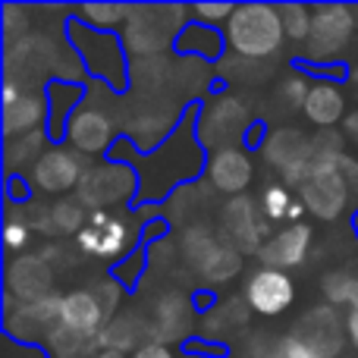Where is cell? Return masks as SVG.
Listing matches in <instances>:
<instances>
[{
  "instance_id": "1",
  "label": "cell",
  "mask_w": 358,
  "mask_h": 358,
  "mask_svg": "<svg viewBox=\"0 0 358 358\" xmlns=\"http://www.w3.org/2000/svg\"><path fill=\"white\" fill-rule=\"evenodd\" d=\"M229 50L245 60H264L273 57L286 41L283 16L273 3H236V13L223 25Z\"/></svg>"
},
{
  "instance_id": "2",
  "label": "cell",
  "mask_w": 358,
  "mask_h": 358,
  "mask_svg": "<svg viewBox=\"0 0 358 358\" xmlns=\"http://www.w3.org/2000/svg\"><path fill=\"white\" fill-rule=\"evenodd\" d=\"M343 151H317L302 182V204L317 220H336L349 204V176L343 170Z\"/></svg>"
},
{
  "instance_id": "3",
  "label": "cell",
  "mask_w": 358,
  "mask_h": 358,
  "mask_svg": "<svg viewBox=\"0 0 358 358\" xmlns=\"http://www.w3.org/2000/svg\"><path fill=\"white\" fill-rule=\"evenodd\" d=\"M358 16L352 6L343 3H321L315 6V25H311V38L305 44V54L315 63H334L346 54L349 41L355 38Z\"/></svg>"
},
{
  "instance_id": "4",
  "label": "cell",
  "mask_w": 358,
  "mask_h": 358,
  "mask_svg": "<svg viewBox=\"0 0 358 358\" xmlns=\"http://www.w3.org/2000/svg\"><path fill=\"white\" fill-rule=\"evenodd\" d=\"M248 126V110L239 98L233 94H220V98H210L208 107L201 110L195 126V136L201 145H208L210 151L217 148H229V145H239L242 132Z\"/></svg>"
},
{
  "instance_id": "5",
  "label": "cell",
  "mask_w": 358,
  "mask_h": 358,
  "mask_svg": "<svg viewBox=\"0 0 358 358\" xmlns=\"http://www.w3.org/2000/svg\"><path fill=\"white\" fill-rule=\"evenodd\" d=\"M261 151H264L267 164L277 167L280 173L286 176V182L299 185L305 176V170H308V164L315 161L317 145L311 142L299 126H277V129H271L264 136Z\"/></svg>"
},
{
  "instance_id": "6",
  "label": "cell",
  "mask_w": 358,
  "mask_h": 358,
  "mask_svg": "<svg viewBox=\"0 0 358 358\" xmlns=\"http://www.w3.org/2000/svg\"><path fill=\"white\" fill-rule=\"evenodd\" d=\"M69 35H73V44H76V54H79V60L88 66V73L94 76V79L101 82H110V85H120L126 76V57L123 50H120V41L113 35L101 38V48L94 41H98V31L88 29V25H76L69 29Z\"/></svg>"
},
{
  "instance_id": "7",
  "label": "cell",
  "mask_w": 358,
  "mask_h": 358,
  "mask_svg": "<svg viewBox=\"0 0 358 358\" xmlns=\"http://www.w3.org/2000/svg\"><path fill=\"white\" fill-rule=\"evenodd\" d=\"M245 308L261 317H280L292 308L296 302V283L286 271H273V267H258L248 273L245 280Z\"/></svg>"
},
{
  "instance_id": "8",
  "label": "cell",
  "mask_w": 358,
  "mask_h": 358,
  "mask_svg": "<svg viewBox=\"0 0 358 358\" xmlns=\"http://www.w3.org/2000/svg\"><path fill=\"white\" fill-rule=\"evenodd\" d=\"M88 170L82 167V157L73 148H48L38 164L31 167V185H35L41 195H66V192L79 189L82 179Z\"/></svg>"
},
{
  "instance_id": "9",
  "label": "cell",
  "mask_w": 358,
  "mask_h": 358,
  "mask_svg": "<svg viewBox=\"0 0 358 358\" xmlns=\"http://www.w3.org/2000/svg\"><path fill=\"white\" fill-rule=\"evenodd\" d=\"M50 286H54V271L41 255H16L6 267V308H13L16 299L22 305L41 302L50 296Z\"/></svg>"
},
{
  "instance_id": "10",
  "label": "cell",
  "mask_w": 358,
  "mask_h": 358,
  "mask_svg": "<svg viewBox=\"0 0 358 358\" xmlns=\"http://www.w3.org/2000/svg\"><path fill=\"white\" fill-rule=\"evenodd\" d=\"M136 173L126 164L104 161L101 167H92L79 185V201L92 208H107V204L126 201L136 192Z\"/></svg>"
},
{
  "instance_id": "11",
  "label": "cell",
  "mask_w": 358,
  "mask_h": 358,
  "mask_svg": "<svg viewBox=\"0 0 358 358\" xmlns=\"http://www.w3.org/2000/svg\"><path fill=\"white\" fill-rule=\"evenodd\" d=\"M63 136L76 155H104L117 142V126L98 107H79L76 113H69Z\"/></svg>"
},
{
  "instance_id": "12",
  "label": "cell",
  "mask_w": 358,
  "mask_h": 358,
  "mask_svg": "<svg viewBox=\"0 0 358 358\" xmlns=\"http://www.w3.org/2000/svg\"><path fill=\"white\" fill-rule=\"evenodd\" d=\"M76 242L92 258H120V255H129L126 248L132 242V227L120 217L107 214V210H98V214L88 217Z\"/></svg>"
},
{
  "instance_id": "13",
  "label": "cell",
  "mask_w": 358,
  "mask_h": 358,
  "mask_svg": "<svg viewBox=\"0 0 358 358\" xmlns=\"http://www.w3.org/2000/svg\"><path fill=\"white\" fill-rule=\"evenodd\" d=\"M204 176L223 195H236L242 198V192L252 185L255 179V164L242 145H229V148H217L208 155L204 164Z\"/></svg>"
},
{
  "instance_id": "14",
  "label": "cell",
  "mask_w": 358,
  "mask_h": 358,
  "mask_svg": "<svg viewBox=\"0 0 358 358\" xmlns=\"http://www.w3.org/2000/svg\"><path fill=\"white\" fill-rule=\"evenodd\" d=\"M292 336H299V340H302L317 358H336L343 352V346H346V340H349L346 336V321H340L336 311L327 308V305L311 308L308 315L296 324Z\"/></svg>"
},
{
  "instance_id": "15",
  "label": "cell",
  "mask_w": 358,
  "mask_h": 358,
  "mask_svg": "<svg viewBox=\"0 0 358 358\" xmlns=\"http://www.w3.org/2000/svg\"><path fill=\"white\" fill-rule=\"evenodd\" d=\"M6 327H10V336H19L22 343H50V336L60 327V296H48L41 302H29L19 305V308L16 305L6 308Z\"/></svg>"
},
{
  "instance_id": "16",
  "label": "cell",
  "mask_w": 358,
  "mask_h": 358,
  "mask_svg": "<svg viewBox=\"0 0 358 358\" xmlns=\"http://www.w3.org/2000/svg\"><path fill=\"white\" fill-rule=\"evenodd\" d=\"M311 239H315V229L308 223H289L283 227L280 233L267 236L264 239V248H261V261L264 267H273V271H292V267L305 264L311 252Z\"/></svg>"
},
{
  "instance_id": "17",
  "label": "cell",
  "mask_w": 358,
  "mask_h": 358,
  "mask_svg": "<svg viewBox=\"0 0 358 358\" xmlns=\"http://www.w3.org/2000/svg\"><path fill=\"white\" fill-rule=\"evenodd\" d=\"M60 327L82 336H101L107 327V315L94 289H73L60 296Z\"/></svg>"
},
{
  "instance_id": "18",
  "label": "cell",
  "mask_w": 358,
  "mask_h": 358,
  "mask_svg": "<svg viewBox=\"0 0 358 358\" xmlns=\"http://www.w3.org/2000/svg\"><path fill=\"white\" fill-rule=\"evenodd\" d=\"M220 220H223V236H227V242L236 252L258 255L261 248H264L261 236H264L267 229H264V223L255 217V204L248 201V198H233V201H227Z\"/></svg>"
},
{
  "instance_id": "19",
  "label": "cell",
  "mask_w": 358,
  "mask_h": 358,
  "mask_svg": "<svg viewBox=\"0 0 358 358\" xmlns=\"http://www.w3.org/2000/svg\"><path fill=\"white\" fill-rule=\"evenodd\" d=\"M346 92H343L340 82L334 79H321L311 85L308 92V101H305L302 113L305 120H308L311 126H317V129H334L340 120H346Z\"/></svg>"
},
{
  "instance_id": "20",
  "label": "cell",
  "mask_w": 358,
  "mask_h": 358,
  "mask_svg": "<svg viewBox=\"0 0 358 358\" xmlns=\"http://www.w3.org/2000/svg\"><path fill=\"white\" fill-rule=\"evenodd\" d=\"M50 123V101H44V94L25 92L13 107H3V132L6 138L31 136V132H48Z\"/></svg>"
},
{
  "instance_id": "21",
  "label": "cell",
  "mask_w": 358,
  "mask_h": 358,
  "mask_svg": "<svg viewBox=\"0 0 358 358\" xmlns=\"http://www.w3.org/2000/svg\"><path fill=\"white\" fill-rule=\"evenodd\" d=\"M223 44H227V35L214 25L204 22H189L182 29V35L176 38V50L189 57H201V60H217L223 54Z\"/></svg>"
},
{
  "instance_id": "22",
  "label": "cell",
  "mask_w": 358,
  "mask_h": 358,
  "mask_svg": "<svg viewBox=\"0 0 358 358\" xmlns=\"http://www.w3.org/2000/svg\"><path fill=\"white\" fill-rule=\"evenodd\" d=\"M261 208H264V217L267 220H292V223H302V214H305V204L296 201L289 195L286 185H267L264 189V198H261Z\"/></svg>"
},
{
  "instance_id": "23",
  "label": "cell",
  "mask_w": 358,
  "mask_h": 358,
  "mask_svg": "<svg viewBox=\"0 0 358 358\" xmlns=\"http://www.w3.org/2000/svg\"><path fill=\"white\" fill-rule=\"evenodd\" d=\"M76 16L82 19V25L94 31H113L123 19H129V6L123 3H82L76 6Z\"/></svg>"
},
{
  "instance_id": "24",
  "label": "cell",
  "mask_w": 358,
  "mask_h": 358,
  "mask_svg": "<svg viewBox=\"0 0 358 358\" xmlns=\"http://www.w3.org/2000/svg\"><path fill=\"white\" fill-rule=\"evenodd\" d=\"M85 204L79 198H60V201L50 204L48 210V229H57V233H82L85 227Z\"/></svg>"
},
{
  "instance_id": "25",
  "label": "cell",
  "mask_w": 358,
  "mask_h": 358,
  "mask_svg": "<svg viewBox=\"0 0 358 358\" xmlns=\"http://www.w3.org/2000/svg\"><path fill=\"white\" fill-rule=\"evenodd\" d=\"M280 16H283L286 41H292V44H308L311 25H315V6H305V3H280Z\"/></svg>"
},
{
  "instance_id": "26",
  "label": "cell",
  "mask_w": 358,
  "mask_h": 358,
  "mask_svg": "<svg viewBox=\"0 0 358 358\" xmlns=\"http://www.w3.org/2000/svg\"><path fill=\"white\" fill-rule=\"evenodd\" d=\"M44 132H31V136H19L10 138V148H6V167L10 170H22V167H35L38 157L44 155Z\"/></svg>"
},
{
  "instance_id": "27",
  "label": "cell",
  "mask_w": 358,
  "mask_h": 358,
  "mask_svg": "<svg viewBox=\"0 0 358 358\" xmlns=\"http://www.w3.org/2000/svg\"><path fill=\"white\" fill-rule=\"evenodd\" d=\"M50 346L60 358H85L92 349L101 352V336H82L66 327H57V334L50 336Z\"/></svg>"
},
{
  "instance_id": "28",
  "label": "cell",
  "mask_w": 358,
  "mask_h": 358,
  "mask_svg": "<svg viewBox=\"0 0 358 358\" xmlns=\"http://www.w3.org/2000/svg\"><path fill=\"white\" fill-rule=\"evenodd\" d=\"M321 286L330 305H346V308L358 305V277H352V273H327Z\"/></svg>"
},
{
  "instance_id": "29",
  "label": "cell",
  "mask_w": 358,
  "mask_h": 358,
  "mask_svg": "<svg viewBox=\"0 0 358 358\" xmlns=\"http://www.w3.org/2000/svg\"><path fill=\"white\" fill-rule=\"evenodd\" d=\"M258 358H317V355L311 352V349L305 346L299 336L286 334V336H280V340H273Z\"/></svg>"
},
{
  "instance_id": "30",
  "label": "cell",
  "mask_w": 358,
  "mask_h": 358,
  "mask_svg": "<svg viewBox=\"0 0 358 358\" xmlns=\"http://www.w3.org/2000/svg\"><path fill=\"white\" fill-rule=\"evenodd\" d=\"M315 82H308V76L302 73H289L283 82H280V94H283V101L289 107H296V110H302L305 101H308V92Z\"/></svg>"
},
{
  "instance_id": "31",
  "label": "cell",
  "mask_w": 358,
  "mask_h": 358,
  "mask_svg": "<svg viewBox=\"0 0 358 358\" xmlns=\"http://www.w3.org/2000/svg\"><path fill=\"white\" fill-rule=\"evenodd\" d=\"M192 16H195V22H204V25H227L229 16L236 13V3H195L189 6Z\"/></svg>"
},
{
  "instance_id": "32",
  "label": "cell",
  "mask_w": 358,
  "mask_h": 358,
  "mask_svg": "<svg viewBox=\"0 0 358 358\" xmlns=\"http://www.w3.org/2000/svg\"><path fill=\"white\" fill-rule=\"evenodd\" d=\"M29 239H31V227L25 220H16V217H10L6 220V227H3V242H6V248L10 252H22L25 245H29Z\"/></svg>"
},
{
  "instance_id": "33",
  "label": "cell",
  "mask_w": 358,
  "mask_h": 358,
  "mask_svg": "<svg viewBox=\"0 0 358 358\" xmlns=\"http://www.w3.org/2000/svg\"><path fill=\"white\" fill-rule=\"evenodd\" d=\"M132 358H176V355H173V349H170L167 343L145 340V343H138V349L132 352Z\"/></svg>"
},
{
  "instance_id": "34",
  "label": "cell",
  "mask_w": 358,
  "mask_h": 358,
  "mask_svg": "<svg viewBox=\"0 0 358 358\" xmlns=\"http://www.w3.org/2000/svg\"><path fill=\"white\" fill-rule=\"evenodd\" d=\"M346 336H349V343H352V349L358 352V305L355 308H346Z\"/></svg>"
},
{
  "instance_id": "35",
  "label": "cell",
  "mask_w": 358,
  "mask_h": 358,
  "mask_svg": "<svg viewBox=\"0 0 358 358\" xmlns=\"http://www.w3.org/2000/svg\"><path fill=\"white\" fill-rule=\"evenodd\" d=\"M22 94H25V92L16 85V79H6V82H3V107H13L19 98H22Z\"/></svg>"
},
{
  "instance_id": "36",
  "label": "cell",
  "mask_w": 358,
  "mask_h": 358,
  "mask_svg": "<svg viewBox=\"0 0 358 358\" xmlns=\"http://www.w3.org/2000/svg\"><path fill=\"white\" fill-rule=\"evenodd\" d=\"M346 136H349V138H355V142H358V110H355V113H349V117H346Z\"/></svg>"
},
{
  "instance_id": "37",
  "label": "cell",
  "mask_w": 358,
  "mask_h": 358,
  "mask_svg": "<svg viewBox=\"0 0 358 358\" xmlns=\"http://www.w3.org/2000/svg\"><path fill=\"white\" fill-rule=\"evenodd\" d=\"M94 358H126V352H120V349H101V352H94Z\"/></svg>"
},
{
  "instance_id": "38",
  "label": "cell",
  "mask_w": 358,
  "mask_h": 358,
  "mask_svg": "<svg viewBox=\"0 0 358 358\" xmlns=\"http://www.w3.org/2000/svg\"><path fill=\"white\" fill-rule=\"evenodd\" d=\"M182 358H210V355H182Z\"/></svg>"
}]
</instances>
